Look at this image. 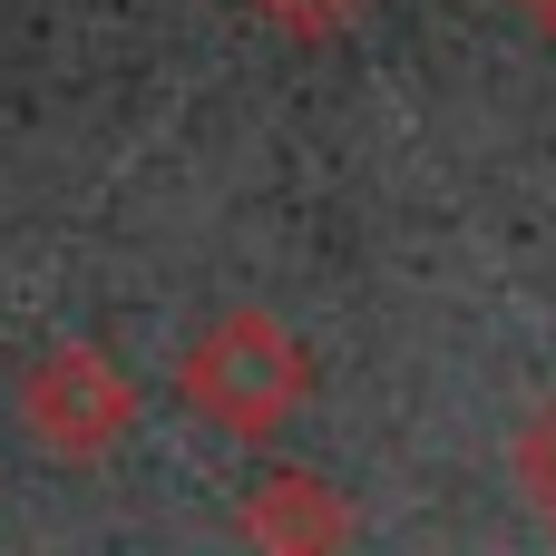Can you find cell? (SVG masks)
Listing matches in <instances>:
<instances>
[{"label":"cell","mask_w":556,"mask_h":556,"mask_svg":"<svg viewBox=\"0 0 556 556\" xmlns=\"http://www.w3.org/2000/svg\"><path fill=\"white\" fill-rule=\"evenodd\" d=\"M176 401L225 430V440H274L303 401H313V352L274 323V313H215L186 352H176Z\"/></svg>","instance_id":"cell-1"},{"label":"cell","mask_w":556,"mask_h":556,"mask_svg":"<svg viewBox=\"0 0 556 556\" xmlns=\"http://www.w3.org/2000/svg\"><path fill=\"white\" fill-rule=\"evenodd\" d=\"M235 528H244L254 556H342L352 547V498L332 479H313V469H264L244 489Z\"/></svg>","instance_id":"cell-3"},{"label":"cell","mask_w":556,"mask_h":556,"mask_svg":"<svg viewBox=\"0 0 556 556\" xmlns=\"http://www.w3.org/2000/svg\"><path fill=\"white\" fill-rule=\"evenodd\" d=\"M518 20H528L538 39H556V0H518Z\"/></svg>","instance_id":"cell-6"},{"label":"cell","mask_w":556,"mask_h":556,"mask_svg":"<svg viewBox=\"0 0 556 556\" xmlns=\"http://www.w3.org/2000/svg\"><path fill=\"white\" fill-rule=\"evenodd\" d=\"M518 489H528V498L556 518V401L528 420V430H518Z\"/></svg>","instance_id":"cell-4"},{"label":"cell","mask_w":556,"mask_h":556,"mask_svg":"<svg viewBox=\"0 0 556 556\" xmlns=\"http://www.w3.org/2000/svg\"><path fill=\"white\" fill-rule=\"evenodd\" d=\"M254 10H264L283 39H332V29H352L362 0H254Z\"/></svg>","instance_id":"cell-5"},{"label":"cell","mask_w":556,"mask_h":556,"mask_svg":"<svg viewBox=\"0 0 556 556\" xmlns=\"http://www.w3.org/2000/svg\"><path fill=\"white\" fill-rule=\"evenodd\" d=\"M20 420L49 459H108L137 420V381L117 371V352L98 342H49L20 371Z\"/></svg>","instance_id":"cell-2"}]
</instances>
